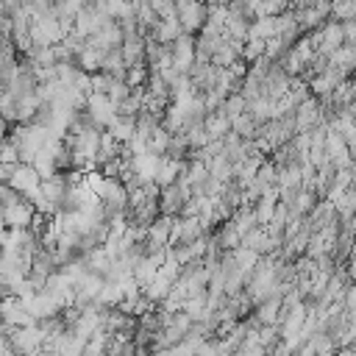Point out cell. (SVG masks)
I'll use <instances>...</instances> for the list:
<instances>
[{"instance_id":"obj_1","label":"cell","mask_w":356,"mask_h":356,"mask_svg":"<svg viewBox=\"0 0 356 356\" xmlns=\"http://www.w3.org/2000/svg\"><path fill=\"white\" fill-rule=\"evenodd\" d=\"M178 19L186 33H200L203 25L209 22V3L203 0H178Z\"/></svg>"},{"instance_id":"obj_2","label":"cell","mask_w":356,"mask_h":356,"mask_svg":"<svg viewBox=\"0 0 356 356\" xmlns=\"http://www.w3.org/2000/svg\"><path fill=\"white\" fill-rule=\"evenodd\" d=\"M309 36H312V42L317 44V50H320L323 56H331L334 50H339V47L345 44V28H342V22H337V19H328L325 25H320L317 31H312Z\"/></svg>"},{"instance_id":"obj_3","label":"cell","mask_w":356,"mask_h":356,"mask_svg":"<svg viewBox=\"0 0 356 356\" xmlns=\"http://www.w3.org/2000/svg\"><path fill=\"white\" fill-rule=\"evenodd\" d=\"M170 53H172L175 67L184 70V72H189V67L197 61V39H195L192 33H184L181 39H175V42L170 44Z\"/></svg>"},{"instance_id":"obj_4","label":"cell","mask_w":356,"mask_h":356,"mask_svg":"<svg viewBox=\"0 0 356 356\" xmlns=\"http://www.w3.org/2000/svg\"><path fill=\"white\" fill-rule=\"evenodd\" d=\"M122 42H125V33H122V28H120V22H117V19L106 22L95 36H89V39H86V44L100 47L103 53H106V50H114V47H122Z\"/></svg>"},{"instance_id":"obj_5","label":"cell","mask_w":356,"mask_h":356,"mask_svg":"<svg viewBox=\"0 0 356 356\" xmlns=\"http://www.w3.org/2000/svg\"><path fill=\"white\" fill-rule=\"evenodd\" d=\"M295 11H298V22L303 31H317L320 25H325L331 19V0H323L309 8H295Z\"/></svg>"},{"instance_id":"obj_6","label":"cell","mask_w":356,"mask_h":356,"mask_svg":"<svg viewBox=\"0 0 356 356\" xmlns=\"http://www.w3.org/2000/svg\"><path fill=\"white\" fill-rule=\"evenodd\" d=\"M275 25H278V36H284L289 44L298 39V33L303 31L300 28V22H298V11L295 8H289V11H284V14H278L275 17Z\"/></svg>"},{"instance_id":"obj_7","label":"cell","mask_w":356,"mask_h":356,"mask_svg":"<svg viewBox=\"0 0 356 356\" xmlns=\"http://www.w3.org/2000/svg\"><path fill=\"white\" fill-rule=\"evenodd\" d=\"M186 31H184V25H181V19L175 17V19H161L159 22V28H156V33H153V39L156 42H161V44H172L175 39H181Z\"/></svg>"},{"instance_id":"obj_8","label":"cell","mask_w":356,"mask_h":356,"mask_svg":"<svg viewBox=\"0 0 356 356\" xmlns=\"http://www.w3.org/2000/svg\"><path fill=\"white\" fill-rule=\"evenodd\" d=\"M225 36L228 39H236V42H248V36H250V19L231 11L228 14V22H225Z\"/></svg>"},{"instance_id":"obj_9","label":"cell","mask_w":356,"mask_h":356,"mask_svg":"<svg viewBox=\"0 0 356 356\" xmlns=\"http://www.w3.org/2000/svg\"><path fill=\"white\" fill-rule=\"evenodd\" d=\"M103 50L100 47H92V44H83L81 53H78V67L86 70V72H97L103 70Z\"/></svg>"},{"instance_id":"obj_10","label":"cell","mask_w":356,"mask_h":356,"mask_svg":"<svg viewBox=\"0 0 356 356\" xmlns=\"http://www.w3.org/2000/svg\"><path fill=\"white\" fill-rule=\"evenodd\" d=\"M331 19H337V22L356 19V3H350V0H331Z\"/></svg>"},{"instance_id":"obj_11","label":"cell","mask_w":356,"mask_h":356,"mask_svg":"<svg viewBox=\"0 0 356 356\" xmlns=\"http://www.w3.org/2000/svg\"><path fill=\"white\" fill-rule=\"evenodd\" d=\"M150 6L161 19H175L178 17V0H150Z\"/></svg>"},{"instance_id":"obj_12","label":"cell","mask_w":356,"mask_h":356,"mask_svg":"<svg viewBox=\"0 0 356 356\" xmlns=\"http://www.w3.org/2000/svg\"><path fill=\"white\" fill-rule=\"evenodd\" d=\"M131 3H136V6H142V3H150V0H131Z\"/></svg>"}]
</instances>
